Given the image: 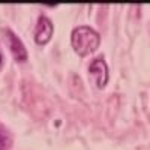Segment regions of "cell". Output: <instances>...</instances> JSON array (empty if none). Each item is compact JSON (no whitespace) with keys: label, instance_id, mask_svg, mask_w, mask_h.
<instances>
[{"label":"cell","instance_id":"1","mask_svg":"<svg viewBox=\"0 0 150 150\" xmlns=\"http://www.w3.org/2000/svg\"><path fill=\"white\" fill-rule=\"evenodd\" d=\"M99 33L89 26H78L71 33V44L78 56H89L99 47Z\"/></svg>","mask_w":150,"mask_h":150},{"label":"cell","instance_id":"2","mask_svg":"<svg viewBox=\"0 0 150 150\" xmlns=\"http://www.w3.org/2000/svg\"><path fill=\"white\" fill-rule=\"evenodd\" d=\"M89 75L92 77V80L95 81V84L102 89L108 81V66L105 63L104 57H96L90 66H89Z\"/></svg>","mask_w":150,"mask_h":150},{"label":"cell","instance_id":"3","mask_svg":"<svg viewBox=\"0 0 150 150\" xmlns=\"http://www.w3.org/2000/svg\"><path fill=\"white\" fill-rule=\"evenodd\" d=\"M53 32H54L53 21L50 20L48 17L41 15L39 18H38L36 27H35V41H36L38 44H39V45L47 44L50 39H51Z\"/></svg>","mask_w":150,"mask_h":150},{"label":"cell","instance_id":"4","mask_svg":"<svg viewBox=\"0 0 150 150\" xmlns=\"http://www.w3.org/2000/svg\"><path fill=\"white\" fill-rule=\"evenodd\" d=\"M6 39L11 48V53L17 62H24L27 59V51H26V47H24L23 41L11 29H6Z\"/></svg>","mask_w":150,"mask_h":150},{"label":"cell","instance_id":"5","mask_svg":"<svg viewBox=\"0 0 150 150\" xmlns=\"http://www.w3.org/2000/svg\"><path fill=\"white\" fill-rule=\"evenodd\" d=\"M6 149V137L3 134V131H0V150Z\"/></svg>","mask_w":150,"mask_h":150},{"label":"cell","instance_id":"6","mask_svg":"<svg viewBox=\"0 0 150 150\" xmlns=\"http://www.w3.org/2000/svg\"><path fill=\"white\" fill-rule=\"evenodd\" d=\"M0 65H2V54H0Z\"/></svg>","mask_w":150,"mask_h":150}]
</instances>
